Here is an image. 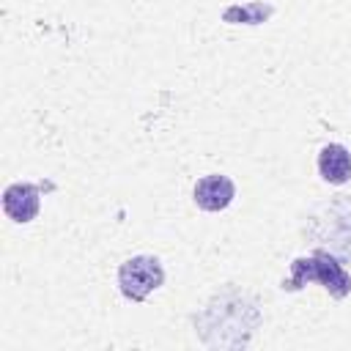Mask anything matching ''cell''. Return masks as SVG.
Segmentation results:
<instances>
[{"label":"cell","instance_id":"cell-1","mask_svg":"<svg viewBox=\"0 0 351 351\" xmlns=\"http://www.w3.org/2000/svg\"><path fill=\"white\" fill-rule=\"evenodd\" d=\"M310 280H318V282H321L332 296H337V299H343V296L351 291V277L343 271V266H340L335 258H329V255H324V252H315V255H310V258L293 261V274H291V280H288L282 288L296 291V288H302V285L310 282Z\"/></svg>","mask_w":351,"mask_h":351},{"label":"cell","instance_id":"cell-5","mask_svg":"<svg viewBox=\"0 0 351 351\" xmlns=\"http://www.w3.org/2000/svg\"><path fill=\"white\" fill-rule=\"evenodd\" d=\"M318 173L329 184H346L351 178V154L340 143H329L318 154Z\"/></svg>","mask_w":351,"mask_h":351},{"label":"cell","instance_id":"cell-2","mask_svg":"<svg viewBox=\"0 0 351 351\" xmlns=\"http://www.w3.org/2000/svg\"><path fill=\"white\" fill-rule=\"evenodd\" d=\"M165 280V271H162V263L151 255H137V258H129L126 263H121L118 269V285H121V293L132 302H140L145 299L151 291H156Z\"/></svg>","mask_w":351,"mask_h":351},{"label":"cell","instance_id":"cell-3","mask_svg":"<svg viewBox=\"0 0 351 351\" xmlns=\"http://www.w3.org/2000/svg\"><path fill=\"white\" fill-rule=\"evenodd\" d=\"M236 195V186L228 176H206L195 184V203L203 211H222L225 206H230Z\"/></svg>","mask_w":351,"mask_h":351},{"label":"cell","instance_id":"cell-4","mask_svg":"<svg viewBox=\"0 0 351 351\" xmlns=\"http://www.w3.org/2000/svg\"><path fill=\"white\" fill-rule=\"evenodd\" d=\"M3 208L14 222H30L38 214V186L36 184H11L3 192Z\"/></svg>","mask_w":351,"mask_h":351}]
</instances>
